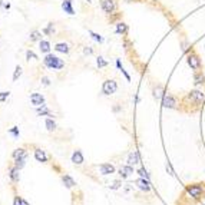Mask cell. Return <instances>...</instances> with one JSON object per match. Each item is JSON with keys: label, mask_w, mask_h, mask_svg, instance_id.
<instances>
[{"label": "cell", "mask_w": 205, "mask_h": 205, "mask_svg": "<svg viewBox=\"0 0 205 205\" xmlns=\"http://www.w3.org/2000/svg\"><path fill=\"white\" fill-rule=\"evenodd\" d=\"M19 168H16V166H11L10 169H9V176H10V179L13 182H19V178H20V175H19Z\"/></svg>", "instance_id": "cell-15"}, {"label": "cell", "mask_w": 205, "mask_h": 205, "mask_svg": "<svg viewBox=\"0 0 205 205\" xmlns=\"http://www.w3.org/2000/svg\"><path fill=\"white\" fill-rule=\"evenodd\" d=\"M162 106L168 109H176L178 108V99L171 95V93H163L162 96Z\"/></svg>", "instance_id": "cell-4"}, {"label": "cell", "mask_w": 205, "mask_h": 205, "mask_svg": "<svg viewBox=\"0 0 205 205\" xmlns=\"http://www.w3.org/2000/svg\"><path fill=\"white\" fill-rule=\"evenodd\" d=\"M11 156H13V159H26L27 152L24 151L23 148H17V149H14V151H13Z\"/></svg>", "instance_id": "cell-12"}, {"label": "cell", "mask_w": 205, "mask_h": 205, "mask_svg": "<svg viewBox=\"0 0 205 205\" xmlns=\"http://www.w3.org/2000/svg\"><path fill=\"white\" fill-rule=\"evenodd\" d=\"M9 132L14 135V138H19V128H17V126H13V128H11Z\"/></svg>", "instance_id": "cell-35"}, {"label": "cell", "mask_w": 205, "mask_h": 205, "mask_svg": "<svg viewBox=\"0 0 205 205\" xmlns=\"http://www.w3.org/2000/svg\"><path fill=\"white\" fill-rule=\"evenodd\" d=\"M186 194L191 198H194L195 201H199L205 195V188L201 186V183H192V185L186 186Z\"/></svg>", "instance_id": "cell-2"}, {"label": "cell", "mask_w": 205, "mask_h": 205, "mask_svg": "<svg viewBox=\"0 0 205 205\" xmlns=\"http://www.w3.org/2000/svg\"><path fill=\"white\" fill-rule=\"evenodd\" d=\"M83 155H82V152L80 151H75L72 153V162L75 163V165H82L83 163Z\"/></svg>", "instance_id": "cell-14"}, {"label": "cell", "mask_w": 205, "mask_h": 205, "mask_svg": "<svg viewBox=\"0 0 205 205\" xmlns=\"http://www.w3.org/2000/svg\"><path fill=\"white\" fill-rule=\"evenodd\" d=\"M194 82H195V85H204L205 83V75L202 73V72H195Z\"/></svg>", "instance_id": "cell-20"}, {"label": "cell", "mask_w": 205, "mask_h": 205, "mask_svg": "<svg viewBox=\"0 0 205 205\" xmlns=\"http://www.w3.org/2000/svg\"><path fill=\"white\" fill-rule=\"evenodd\" d=\"M186 62H188V65L191 66V69H192V70H196V72H198V70L202 67L201 59L198 57V54H195V53L188 54V57H186Z\"/></svg>", "instance_id": "cell-6"}, {"label": "cell", "mask_w": 205, "mask_h": 205, "mask_svg": "<svg viewBox=\"0 0 205 205\" xmlns=\"http://www.w3.org/2000/svg\"><path fill=\"white\" fill-rule=\"evenodd\" d=\"M22 199H23V198H20L19 195H17V196H14V201H13V205H22Z\"/></svg>", "instance_id": "cell-37"}, {"label": "cell", "mask_w": 205, "mask_h": 205, "mask_svg": "<svg viewBox=\"0 0 205 205\" xmlns=\"http://www.w3.org/2000/svg\"><path fill=\"white\" fill-rule=\"evenodd\" d=\"M54 50L60 52V53H69V46H67V43H56L54 44Z\"/></svg>", "instance_id": "cell-21"}, {"label": "cell", "mask_w": 205, "mask_h": 205, "mask_svg": "<svg viewBox=\"0 0 205 205\" xmlns=\"http://www.w3.org/2000/svg\"><path fill=\"white\" fill-rule=\"evenodd\" d=\"M140 162V158H139V152L138 151H132L128 155V165H136Z\"/></svg>", "instance_id": "cell-11"}, {"label": "cell", "mask_w": 205, "mask_h": 205, "mask_svg": "<svg viewBox=\"0 0 205 205\" xmlns=\"http://www.w3.org/2000/svg\"><path fill=\"white\" fill-rule=\"evenodd\" d=\"M116 67H118L119 70H120V69H123V67H122V65H120V60H119V59H116Z\"/></svg>", "instance_id": "cell-41"}, {"label": "cell", "mask_w": 205, "mask_h": 205, "mask_svg": "<svg viewBox=\"0 0 205 205\" xmlns=\"http://www.w3.org/2000/svg\"><path fill=\"white\" fill-rule=\"evenodd\" d=\"M116 34H126L128 33V24H125L123 22H119L116 24V29H115Z\"/></svg>", "instance_id": "cell-18"}, {"label": "cell", "mask_w": 205, "mask_h": 205, "mask_svg": "<svg viewBox=\"0 0 205 205\" xmlns=\"http://www.w3.org/2000/svg\"><path fill=\"white\" fill-rule=\"evenodd\" d=\"M89 34L92 36V39L93 40H96V42H99V43H103V37L100 36V34H97V33L92 32V30H89Z\"/></svg>", "instance_id": "cell-25"}, {"label": "cell", "mask_w": 205, "mask_h": 205, "mask_svg": "<svg viewBox=\"0 0 205 205\" xmlns=\"http://www.w3.org/2000/svg\"><path fill=\"white\" fill-rule=\"evenodd\" d=\"M96 65H97V67H106V66H108V62H106L103 57L99 56V57L96 59Z\"/></svg>", "instance_id": "cell-27"}, {"label": "cell", "mask_w": 205, "mask_h": 205, "mask_svg": "<svg viewBox=\"0 0 205 205\" xmlns=\"http://www.w3.org/2000/svg\"><path fill=\"white\" fill-rule=\"evenodd\" d=\"M100 6H102V9H103V11H105L106 14H113V13L116 11V9H118L115 0H102Z\"/></svg>", "instance_id": "cell-7"}, {"label": "cell", "mask_w": 205, "mask_h": 205, "mask_svg": "<svg viewBox=\"0 0 205 205\" xmlns=\"http://www.w3.org/2000/svg\"><path fill=\"white\" fill-rule=\"evenodd\" d=\"M44 125H46V128H47V130H50V132H53V130H56V122H54L52 118H47L46 119V122H44Z\"/></svg>", "instance_id": "cell-22"}, {"label": "cell", "mask_w": 205, "mask_h": 205, "mask_svg": "<svg viewBox=\"0 0 205 205\" xmlns=\"http://www.w3.org/2000/svg\"><path fill=\"white\" fill-rule=\"evenodd\" d=\"M118 90V83L115 82V80H112V79H108V80H105L103 82V85H102V92H103V95H113L115 92Z\"/></svg>", "instance_id": "cell-5"}, {"label": "cell", "mask_w": 205, "mask_h": 205, "mask_svg": "<svg viewBox=\"0 0 205 205\" xmlns=\"http://www.w3.org/2000/svg\"><path fill=\"white\" fill-rule=\"evenodd\" d=\"M204 188H205V186H204Z\"/></svg>", "instance_id": "cell-44"}, {"label": "cell", "mask_w": 205, "mask_h": 205, "mask_svg": "<svg viewBox=\"0 0 205 205\" xmlns=\"http://www.w3.org/2000/svg\"><path fill=\"white\" fill-rule=\"evenodd\" d=\"M120 72H122V73L125 75V77H126V80H128V82H130V76L128 75V72H126L125 69H120Z\"/></svg>", "instance_id": "cell-40"}, {"label": "cell", "mask_w": 205, "mask_h": 205, "mask_svg": "<svg viewBox=\"0 0 205 205\" xmlns=\"http://www.w3.org/2000/svg\"><path fill=\"white\" fill-rule=\"evenodd\" d=\"M126 1H135V0H126Z\"/></svg>", "instance_id": "cell-43"}, {"label": "cell", "mask_w": 205, "mask_h": 205, "mask_svg": "<svg viewBox=\"0 0 205 205\" xmlns=\"http://www.w3.org/2000/svg\"><path fill=\"white\" fill-rule=\"evenodd\" d=\"M22 75V67H20V66L17 65L16 66V69H14V75H13V80H14V82H16V80H17V77H19V76Z\"/></svg>", "instance_id": "cell-28"}, {"label": "cell", "mask_w": 205, "mask_h": 205, "mask_svg": "<svg viewBox=\"0 0 205 205\" xmlns=\"http://www.w3.org/2000/svg\"><path fill=\"white\" fill-rule=\"evenodd\" d=\"M185 99L186 100H189L191 103H194V105H196V106H199V105H202L205 102V93L202 92V90H191L186 96H185Z\"/></svg>", "instance_id": "cell-3"}, {"label": "cell", "mask_w": 205, "mask_h": 205, "mask_svg": "<svg viewBox=\"0 0 205 205\" xmlns=\"http://www.w3.org/2000/svg\"><path fill=\"white\" fill-rule=\"evenodd\" d=\"M26 159H14V166L16 168H19V169H22L23 166H24V163H26Z\"/></svg>", "instance_id": "cell-29"}, {"label": "cell", "mask_w": 205, "mask_h": 205, "mask_svg": "<svg viewBox=\"0 0 205 205\" xmlns=\"http://www.w3.org/2000/svg\"><path fill=\"white\" fill-rule=\"evenodd\" d=\"M135 183H136V186L139 188L140 191H145V192H149L151 191V182L146 178H139V179H136Z\"/></svg>", "instance_id": "cell-8"}, {"label": "cell", "mask_w": 205, "mask_h": 205, "mask_svg": "<svg viewBox=\"0 0 205 205\" xmlns=\"http://www.w3.org/2000/svg\"><path fill=\"white\" fill-rule=\"evenodd\" d=\"M43 63L46 67H50V69H54V70H60L62 67H65V62L60 57H57V56H54L52 53H47L44 56Z\"/></svg>", "instance_id": "cell-1"}, {"label": "cell", "mask_w": 205, "mask_h": 205, "mask_svg": "<svg viewBox=\"0 0 205 205\" xmlns=\"http://www.w3.org/2000/svg\"><path fill=\"white\" fill-rule=\"evenodd\" d=\"M83 53H85V54H92V53H93V49H92V47H89V46H86V47L83 49Z\"/></svg>", "instance_id": "cell-39"}, {"label": "cell", "mask_w": 205, "mask_h": 205, "mask_svg": "<svg viewBox=\"0 0 205 205\" xmlns=\"http://www.w3.org/2000/svg\"><path fill=\"white\" fill-rule=\"evenodd\" d=\"M162 92H163L162 86H161V85H158V86L153 89V96L156 97V99H158V97H161V96H163V95H162Z\"/></svg>", "instance_id": "cell-26"}, {"label": "cell", "mask_w": 205, "mask_h": 205, "mask_svg": "<svg viewBox=\"0 0 205 205\" xmlns=\"http://www.w3.org/2000/svg\"><path fill=\"white\" fill-rule=\"evenodd\" d=\"M40 50L43 52V53H49L50 52V43L47 42V40H40Z\"/></svg>", "instance_id": "cell-23"}, {"label": "cell", "mask_w": 205, "mask_h": 205, "mask_svg": "<svg viewBox=\"0 0 205 205\" xmlns=\"http://www.w3.org/2000/svg\"><path fill=\"white\" fill-rule=\"evenodd\" d=\"M26 59H27V60H30V59H33V60H34V59H37V56L33 53L32 50H27V52H26Z\"/></svg>", "instance_id": "cell-31"}, {"label": "cell", "mask_w": 205, "mask_h": 205, "mask_svg": "<svg viewBox=\"0 0 205 205\" xmlns=\"http://www.w3.org/2000/svg\"><path fill=\"white\" fill-rule=\"evenodd\" d=\"M138 173L140 175V178H146V179H149V175H148V172H146L145 168H139V169H138Z\"/></svg>", "instance_id": "cell-30"}, {"label": "cell", "mask_w": 205, "mask_h": 205, "mask_svg": "<svg viewBox=\"0 0 205 205\" xmlns=\"http://www.w3.org/2000/svg\"><path fill=\"white\" fill-rule=\"evenodd\" d=\"M62 9L67 13V14H75V10H73V7H72V0H63V3H62Z\"/></svg>", "instance_id": "cell-16"}, {"label": "cell", "mask_w": 205, "mask_h": 205, "mask_svg": "<svg viewBox=\"0 0 205 205\" xmlns=\"http://www.w3.org/2000/svg\"><path fill=\"white\" fill-rule=\"evenodd\" d=\"M130 173H133V166H132V165H125V166L119 168V175H120L122 178L129 176Z\"/></svg>", "instance_id": "cell-13"}, {"label": "cell", "mask_w": 205, "mask_h": 205, "mask_svg": "<svg viewBox=\"0 0 205 205\" xmlns=\"http://www.w3.org/2000/svg\"><path fill=\"white\" fill-rule=\"evenodd\" d=\"M52 27H53V23H49V24H47V27L43 30V33H46V34H52V33H53Z\"/></svg>", "instance_id": "cell-33"}, {"label": "cell", "mask_w": 205, "mask_h": 205, "mask_svg": "<svg viewBox=\"0 0 205 205\" xmlns=\"http://www.w3.org/2000/svg\"><path fill=\"white\" fill-rule=\"evenodd\" d=\"M30 102H32V105H34L36 108L37 106H42V105H44V96L42 93H32L30 95Z\"/></svg>", "instance_id": "cell-9"}, {"label": "cell", "mask_w": 205, "mask_h": 205, "mask_svg": "<svg viewBox=\"0 0 205 205\" xmlns=\"http://www.w3.org/2000/svg\"><path fill=\"white\" fill-rule=\"evenodd\" d=\"M34 158H36V161L37 162H47V156H46V153H44V151H42V149H36L34 151Z\"/></svg>", "instance_id": "cell-17"}, {"label": "cell", "mask_w": 205, "mask_h": 205, "mask_svg": "<svg viewBox=\"0 0 205 205\" xmlns=\"http://www.w3.org/2000/svg\"><path fill=\"white\" fill-rule=\"evenodd\" d=\"M29 40L30 42H36V40H42V33L37 32V30H33L29 36Z\"/></svg>", "instance_id": "cell-24"}, {"label": "cell", "mask_w": 205, "mask_h": 205, "mask_svg": "<svg viewBox=\"0 0 205 205\" xmlns=\"http://www.w3.org/2000/svg\"><path fill=\"white\" fill-rule=\"evenodd\" d=\"M120 185H122L120 181H115L112 185H109V188H110V189H118V188H120Z\"/></svg>", "instance_id": "cell-34"}, {"label": "cell", "mask_w": 205, "mask_h": 205, "mask_svg": "<svg viewBox=\"0 0 205 205\" xmlns=\"http://www.w3.org/2000/svg\"><path fill=\"white\" fill-rule=\"evenodd\" d=\"M9 97V92H0V102H4Z\"/></svg>", "instance_id": "cell-36"}, {"label": "cell", "mask_w": 205, "mask_h": 205, "mask_svg": "<svg viewBox=\"0 0 205 205\" xmlns=\"http://www.w3.org/2000/svg\"><path fill=\"white\" fill-rule=\"evenodd\" d=\"M62 181H63V183H65L67 188H73V186L76 185L75 179H73L70 175H63V176H62Z\"/></svg>", "instance_id": "cell-19"}, {"label": "cell", "mask_w": 205, "mask_h": 205, "mask_svg": "<svg viewBox=\"0 0 205 205\" xmlns=\"http://www.w3.org/2000/svg\"><path fill=\"white\" fill-rule=\"evenodd\" d=\"M166 171L169 172V175L175 176V171L172 169V166H171V162H169V161H166Z\"/></svg>", "instance_id": "cell-32"}, {"label": "cell", "mask_w": 205, "mask_h": 205, "mask_svg": "<svg viewBox=\"0 0 205 205\" xmlns=\"http://www.w3.org/2000/svg\"><path fill=\"white\" fill-rule=\"evenodd\" d=\"M42 83H43L44 86H49V85H50V80H49L47 76H43V77H42Z\"/></svg>", "instance_id": "cell-38"}, {"label": "cell", "mask_w": 205, "mask_h": 205, "mask_svg": "<svg viewBox=\"0 0 205 205\" xmlns=\"http://www.w3.org/2000/svg\"><path fill=\"white\" fill-rule=\"evenodd\" d=\"M99 172L102 175H109V173H115V166L112 163H102L99 166Z\"/></svg>", "instance_id": "cell-10"}, {"label": "cell", "mask_w": 205, "mask_h": 205, "mask_svg": "<svg viewBox=\"0 0 205 205\" xmlns=\"http://www.w3.org/2000/svg\"><path fill=\"white\" fill-rule=\"evenodd\" d=\"M22 205H29V202L26 199H22Z\"/></svg>", "instance_id": "cell-42"}]
</instances>
